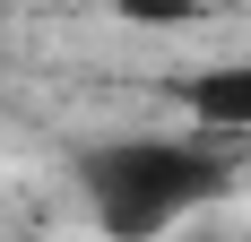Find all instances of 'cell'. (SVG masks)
<instances>
[{
  "label": "cell",
  "mask_w": 251,
  "mask_h": 242,
  "mask_svg": "<svg viewBox=\"0 0 251 242\" xmlns=\"http://www.w3.org/2000/svg\"><path fill=\"white\" fill-rule=\"evenodd\" d=\"M122 26H156V35H182V26L208 18V0H113Z\"/></svg>",
  "instance_id": "cell-3"
},
{
  "label": "cell",
  "mask_w": 251,
  "mask_h": 242,
  "mask_svg": "<svg viewBox=\"0 0 251 242\" xmlns=\"http://www.w3.org/2000/svg\"><path fill=\"white\" fill-rule=\"evenodd\" d=\"M78 191H87V217L104 225V242H156L174 234L191 208L226 191V156L182 130H139V139H104L78 156Z\"/></svg>",
  "instance_id": "cell-1"
},
{
  "label": "cell",
  "mask_w": 251,
  "mask_h": 242,
  "mask_svg": "<svg viewBox=\"0 0 251 242\" xmlns=\"http://www.w3.org/2000/svg\"><path fill=\"white\" fill-rule=\"evenodd\" d=\"M208 9H234V0H208Z\"/></svg>",
  "instance_id": "cell-4"
},
{
  "label": "cell",
  "mask_w": 251,
  "mask_h": 242,
  "mask_svg": "<svg viewBox=\"0 0 251 242\" xmlns=\"http://www.w3.org/2000/svg\"><path fill=\"white\" fill-rule=\"evenodd\" d=\"M165 96L182 104V139L200 147H251V61H191L165 78Z\"/></svg>",
  "instance_id": "cell-2"
}]
</instances>
